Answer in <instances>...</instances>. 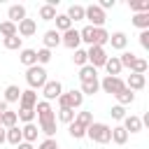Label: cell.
Listing matches in <instances>:
<instances>
[{
    "mask_svg": "<svg viewBox=\"0 0 149 149\" xmlns=\"http://www.w3.org/2000/svg\"><path fill=\"white\" fill-rule=\"evenodd\" d=\"M5 142V128H0V144Z\"/></svg>",
    "mask_w": 149,
    "mask_h": 149,
    "instance_id": "51",
    "label": "cell"
},
{
    "mask_svg": "<svg viewBox=\"0 0 149 149\" xmlns=\"http://www.w3.org/2000/svg\"><path fill=\"white\" fill-rule=\"evenodd\" d=\"M35 116H37V121H47V119H56V112H54L51 102L40 100V102L35 105Z\"/></svg>",
    "mask_w": 149,
    "mask_h": 149,
    "instance_id": "10",
    "label": "cell"
},
{
    "mask_svg": "<svg viewBox=\"0 0 149 149\" xmlns=\"http://www.w3.org/2000/svg\"><path fill=\"white\" fill-rule=\"evenodd\" d=\"M107 44H112V49H119V51H123V49L128 47V35H126L123 30H116V33H112V35H109Z\"/></svg>",
    "mask_w": 149,
    "mask_h": 149,
    "instance_id": "12",
    "label": "cell"
},
{
    "mask_svg": "<svg viewBox=\"0 0 149 149\" xmlns=\"http://www.w3.org/2000/svg\"><path fill=\"white\" fill-rule=\"evenodd\" d=\"M140 44L142 49H149V30H140Z\"/></svg>",
    "mask_w": 149,
    "mask_h": 149,
    "instance_id": "47",
    "label": "cell"
},
{
    "mask_svg": "<svg viewBox=\"0 0 149 149\" xmlns=\"http://www.w3.org/2000/svg\"><path fill=\"white\" fill-rule=\"evenodd\" d=\"M5 142H9V144H21L23 142V137H21V128L19 126H12V128H7L5 130Z\"/></svg>",
    "mask_w": 149,
    "mask_h": 149,
    "instance_id": "19",
    "label": "cell"
},
{
    "mask_svg": "<svg viewBox=\"0 0 149 149\" xmlns=\"http://www.w3.org/2000/svg\"><path fill=\"white\" fill-rule=\"evenodd\" d=\"M72 63H74V65H79V68H84V65L88 63V58H86V49H74Z\"/></svg>",
    "mask_w": 149,
    "mask_h": 149,
    "instance_id": "41",
    "label": "cell"
},
{
    "mask_svg": "<svg viewBox=\"0 0 149 149\" xmlns=\"http://www.w3.org/2000/svg\"><path fill=\"white\" fill-rule=\"evenodd\" d=\"M74 109H68V107H61L58 109V121H63V123H72L74 121Z\"/></svg>",
    "mask_w": 149,
    "mask_h": 149,
    "instance_id": "40",
    "label": "cell"
},
{
    "mask_svg": "<svg viewBox=\"0 0 149 149\" xmlns=\"http://www.w3.org/2000/svg\"><path fill=\"white\" fill-rule=\"evenodd\" d=\"M112 142L114 144H126L128 142V133L123 130V126H114L112 128Z\"/></svg>",
    "mask_w": 149,
    "mask_h": 149,
    "instance_id": "27",
    "label": "cell"
},
{
    "mask_svg": "<svg viewBox=\"0 0 149 149\" xmlns=\"http://www.w3.org/2000/svg\"><path fill=\"white\" fill-rule=\"evenodd\" d=\"M26 81H28V86L35 91V88H42L47 81H49V77H47V70L42 68V65H33V68H28L26 70Z\"/></svg>",
    "mask_w": 149,
    "mask_h": 149,
    "instance_id": "2",
    "label": "cell"
},
{
    "mask_svg": "<svg viewBox=\"0 0 149 149\" xmlns=\"http://www.w3.org/2000/svg\"><path fill=\"white\" fill-rule=\"evenodd\" d=\"M65 16H68L72 23H74V21H84V5H70Z\"/></svg>",
    "mask_w": 149,
    "mask_h": 149,
    "instance_id": "25",
    "label": "cell"
},
{
    "mask_svg": "<svg viewBox=\"0 0 149 149\" xmlns=\"http://www.w3.org/2000/svg\"><path fill=\"white\" fill-rule=\"evenodd\" d=\"M5 102L9 105V102H19V98H21V88L16 86V84H9V86H5Z\"/></svg>",
    "mask_w": 149,
    "mask_h": 149,
    "instance_id": "22",
    "label": "cell"
},
{
    "mask_svg": "<svg viewBox=\"0 0 149 149\" xmlns=\"http://www.w3.org/2000/svg\"><path fill=\"white\" fill-rule=\"evenodd\" d=\"M123 130H126V133H140V130H142V121H140V116H135V114H126V119H123Z\"/></svg>",
    "mask_w": 149,
    "mask_h": 149,
    "instance_id": "14",
    "label": "cell"
},
{
    "mask_svg": "<svg viewBox=\"0 0 149 149\" xmlns=\"http://www.w3.org/2000/svg\"><path fill=\"white\" fill-rule=\"evenodd\" d=\"M114 5H116V0H100V2H98V7H100L102 12H105V9H112Z\"/></svg>",
    "mask_w": 149,
    "mask_h": 149,
    "instance_id": "48",
    "label": "cell"
},
{
    "mask_svg": "<svg viewBox=\"0 0 149 149\" xmlns=\"http://www.w3.org/2000/svg\"><path fill=\"white\" fill-rule=\"evenodd\" d=\"M61 93H63V86H61V81H56V79H49V81L42 86V95H44V100H47V102L58 100V98H61Z\"/></svg>",
    "mask_w": 149,
    "mask_h": 149,
    "instance_id": "7",
    "label": "cell"
},
{
    "mask_svg": "<svg viewBox=\"0 0 149 149\" xmlns=\"http://www.w3.org/2000/svg\"><path fill=\"white\" fill-rule=\"evenodd\" d=\"M93 79H98V70L93 68V65H84V68H79V81H93Z\"/></svg>",
    "mask_w": 149,
    "mask_h": 149,
    "instance_id": "23",
    "label": "cell"
},
{
    "mask_svg": "<svg viewBox=\"0 0 149 149\" xmlns=\"http://www.w3.org/2000/svg\"><path fill=\"white\" fill-rule=\"evenodd\" d=\"M114 98L119 100V105H121V107H126V105H130V102L135 100V93H133V91H128V88H121Z\"/></svg>",
    "mask_w": 149,
    "mask_h": 149,
    "instance_id": "30",
    "label": "cell"
},
{
    "mask_svg": "<svg viewBox=\"0 0 149 149\" xmlns=\"http://www.w3.org/2000/svg\"><path fill=\"white\" fill-rule=\"evenodd\" d=\"M19 105H21V107H28V109H35V105H37V93H35L33 88H26V91H21Z\"/></svg>",
    "mask_w": 149,
    "mask_h": 149,
    "instance_id": "13",
    "label": "cell"
},
{
    "mask_svg": "<svg viewBox=\"0 0 149 149\" xmlns=\"http://www.w3.org/2000/svg\"><path fill=\"white\" fill-rule=\"evenodd\" d=\"M133 26L140 30H149V12L144 14H133Z\"/></svg>",
    "mask_w": 149,
    "mask_h": 149,
    "instance_id": "28",
    "label": "cell"
},
{
    "mask_svg": "<svg viewBox=\"0 0 149 149\" xmlns=\"http://www.w3.org/2000/svg\"><path fill=\"white\" fill-rule=\"evenodd\" d=\"M37 133H40V128L35 126V123H26L23 128H21V137H23V142H35L37 140Z\"/></svg>",
    "mask_w": 149,
    "mask_h": 149,
    "instance_id": "18",
    "label": "cell"
},
{
    "mask_svg": "<svg viewBox=\"0 0 149 149\" xmlns=\"http://www.w3.org/2000/svg\"><path fill=\"white\" fill-rule=\"evenodd\" d=\"M16 33H19V37L23 40V37H33L35 33H37V21L35 19H23V21H19L16 23Z\"/></svg>",
    "mask_w": 149,
    "mask_h": 149,
    "instance_id": "9",
    "label": "cell"
},
{
    "mask_svg": "<svg viewBox=\"0 0 149 149\" xmlns=\"http://www.w3.org/2000/svg\"><path fill=\"white\" fill-rule=\"evenodd\" d=\"M37 149H58V142H56V137H47V140L40 142Z\"/></svg>",
    "mask_w": 149,
    "mask_h": 149,
    "instance_id": "46",
    "label": "cell"
},
{
    "mask_svg": "<svg viewBox=\"0 0 149 149\" xmlns=\"http://www.w3.org/2000/svg\"><path fill=\"white\" fill-rule=\"evenodd\" d=\"M135 58H137V56H135L133 51H123V54L119 56V63H121V68H130Z\"/></svg>",
    "mask_w": 149,
    "mask_h": 149,
    "instance_id": "44",
    "label": "cell"
},
{
    "mask_svg": "<svg viewBox=\"0 0 149 149\" xmlns=\"http://www.w3.org/2000/svg\"><path fill=\"white\" fill-rule=\"evenodd\" d=\"M2 44H5V49H12V51H21V49H23V47H21V44H23V40H21L19 35L5 37V40H2Z\"/></svg>",
    "mask_w": 149,
    "mask_h": 149,
    "instance_id": "29",
    "label": "cell"
},
{
    "mask_svg": "<svg viewBox=\"0 0 149 149\" xmlns=\"http://www.w3.org/2000/svg\"><path fill=\"white\" fill-rule=\"evenodd\" d=\"M0 128H2V126H0Z\"/></svg>",
    "mask_w": 149,
    "mask_h": 149,
    "instance_id": "52",
    "label": "cell"
},
{
    "mask_svg": "<svg viewBox=\"0 0 149 149\" xmlns=\"http://www.w3.org/2000/svg\"><path fill=\"white\" fill-rule=\"evenodd\" d=\"M19 61H21L26 68H33V65H37V54H35V49H21V54H19Z\"/></svg>",
    "mask_w": 149,
    "mask_h": 149,
    "instance_id": "17",
    "label": "cell"
},
{
    "mask_svg": "<svg viewBox=\"0 0 149 149\" xmlns=\"http://www.w3.org/2000/svg\"><path fill=\"white\" fill-rule=\"evenodd\" d=\"M86 58H88V65H93V68L98 70V68H105V63H107L109 56H107L105 47H88Z\"/></svg>",
    "mask_w": 149,
    "mask_h": 149,
    "instance_id": "5",
    "label": "cell"
},
{
    "mask_svg": "<svg viewBox=\"0 0 149 149\" xmlns=\"http://www.w3.org/2000/svg\"><path fill=\"white\" fill-rule=\"evenodd\" d=\"M0 35H2V37L19 35V33H16V23H12V21H2V23H0Z\"/></svg>",
    "mask_w": 149,
    "mask_h": 149,
    "instance_id": "38",
    "label": "cell"
},
{
    "mask_svg": "<svg viewBox=\"0 0 149 149\" xmlns=\"http://www.w3.org/2000/svg\"><path fill=\"white\" fill-rule=\"evenodd\" d=\"M123 84H126V88H128V91H133V93H135V91H142V88L147 86V77H144V74H133V72H130V74H128V79H126Z\"/></svg>",
    "mask_w": 149,
    "mask_h": 149,
    "instance_id": "11",
    "label": "cell"
},
{
    "mask_svg": "<svg viewBox=\"0 0 149 149\" xmlns=\"http://www.w3.org/2000/svg\"><path fill=\"white\" fill-rule=\"evenodd\" d=\"M35 54H37V65H42V68L51 61V51H49V49H44V47H42V49H37Z\"/></svg>",
    "mask_w": 149,
    "mask_h": 149,
    "instance_id": "42",
    "label": "cell"
},
{
    "mask_svg": "<svg viewBox=\"0 0 149 149\" xmlns=\"http://www.w3.org/2000/svg\"><path fill=\"white\" fill-rule=\"evenodd\" d=\"M100 88H102L105 93L116 95L121 88H126V84H123V79H121V77H109V74H105V77H102V81H100Z\"/></svg>",
    "mask_w": 149,
    "mask_h": 149,
    "instance_id": "6",
    "label": "cell"
},
{
    "mask_svg": "<svg viewBox=\"0 0 149 149\" xmlns=\"http://www.w3.org/2000/svg\"><path fill=\"white\" fill-rule=\"evenodd\" d=\"M105 70H107V74H109V77H119V72L123 70V68H121V63H119V56H109V58H107V63H105Z\"/></svg>",
    "mask_w": 149,
    "mask_h": 149,
    "instance_id": "21",
    "label": "cell"
},
{
    "mask_svg": "<svg viewBox=\"0 0 149 149\" xmlns=\"http://www.w3.org/2000/svg\"><path fill=\"white\" fill-rule=\"evenodd\" d=\"M61 44L63 47H68V49H79V44H81V37H79V30L77 28H70V30H65V33H61Z\"/></svg>",
    "mask_w": 149,
    "mask_h": 149,
    "instance_id": "8",
    "label": "cell"
},
{
    "mask_svg": "<svg viewBox=\"0 0 149 149\" xmlns=\"http://www.w3.org/2000/svg\"><path fill=\"white\" fill-rule=\"evenodd\" d=\"M107 40H109V33L105 28H93V42H91V47H105Z\"/></svg>",
    "mask_w": 149,
    "mask_h": 149,
    "instance_id": "20",
    "label": "cell"
},
{
    "mask_svg": "<svg viewBox=\"0 0 149 149\" xmlns=\"http://www.w3.org/2000/svg\"><path fill=\"white\" fill-rule=\"evenodd\" d=\"M40 19H42V21H54V19H56V7H51V5L44 2V5L40 7Z\"/></svg>",
    "mask_w": 149,
    "mask_h": 149,
    "instance_id": "36",
    "label": "cell"
},
{
    "mask_svg": "<svg viewBox=\"0 0 149 149\" xmlns=\"http://www.w3.org/2000/svg\"><path fill=\"white\" fill-rule=\"evenodd\" d=\"M84 19H86V21H91L88 26H93V28H102V26H105V21H107L105 12H102L98 5H88V7H84Z\"/></svg>",
    "mask_w": 149,
    "mask_h": 149,
    "instance_id": "4",
    "label": "cell"
},
{
    "mask_svg": "<svg viewBox=\"0 0 149 149\" xmlns=\"http://www.w3.org/2000/svg\"><path fill=\"white\" fill-rule=\"evenodd\" d=\"M109 114H112V119H116V121H123V119H126V107H121V105H114V107L109 109Z\"/></svg>",
    "mask_w": 149,
    "mask_h": 149,
    "instance_id": "45",
    "label": "cell"
},
{
    "mask_svg": "<svg viewBox=\"0 0 149 149\" xmlns=\"http://www.w3.org/2000/svg\"><path fill=\"white\" fill-rule=\"evenodd\" d=\"M7 109H9V105L2 100V102H0V114H2V112H7Z\"/></svg>",
    "mask_w": 149,
    "mask_h": 149,
    "instance_id": "50",
    "label": "cell"
},
{
    "mask_svg": "<svg viewBox=\"0 0 149 149\" xmlns=\"http://www.w3.org/2000/svg\"><path fill=\"white\" fill-rule=\"evenodd\" d=\"M86 137H91L93 142L98 144H109L112 142V126L102 123V121H93L88 128H86Z\"/></svg>",
    "mask_w": 149,
    "mask_h": 149,
    "instance_id": "1",
    "label": "cell"
},
{
    "mask_svg": "<svg viewBox=\"0 0 149 149\" xmlns=\"http://www.w3.org/2000/svg\"><path fill=\"white\" fill-rule=\"evenodd\" d=\"M128 7L135 14H144V12H149V0H128Z\"/></svg>",
    "mask_w": 149,
    "mask_h": 149,
    "instance_id": "34",
    "label": "cell"
},
{
    "mask_svg": "<svg viewBox=\"0 0 149 149\" xmlns=\"http://www.w3.org/2000/svg\"><path fill=\"white\" fill-rule=\"evenodd\" d=\"M81 102H84L81 91H79V88H72V91H68V93H61V98H58V109H61V107L77 109V107H81Z\"/></svg>",
    "mask_w": 149,
    "mask_h": 149,
    "instance_id": "3",
    "label": "cell"
},
{
    "mask_svg": "<svg viewBox=\"0 0 149 149\" xmlns=\"http://www.w3.org/2000/svg\"><path fill=\"white\" fill-rule=\"evenodd\" d=\"M81 95H95L98 91H100V81L98 79H93V81H81Z\"/></svg>",
    "mask_w": 149,
    "mask_h": 149,
    "instance_id": "26",
    "label": "cell"
},
{
    "mask_svg": "<svg viewBox=\"0 0 149 149\" xmlns=\"http://www.w3.org/2000/svg\"><path fill=\"white\" fill-rule=\"evenodd\" d=\"M16 149H35L30 142H21V144H16Z\"/></svg>",
    "mask_w": 149,
    "mask_h": 149,
    "instance_id": "49",
    "label": "cell"
},
{
    "mask_svg": "<svg viewBox=\"0 0 149 149\" xmlns=\"http://www.w3.org/2000/svg\"><path fill=\"white\" fill-rule=\"evenodd\" d=\"M79 37H81V42H86L91 47V42H93V26H84L79 30Z\"/></svg>",
    "mask_w": 149,
    "mask_h": 149,
    "instance_id": "43",
    "label": "cell"
},
{
    "mask_svg": "<svg viewBox=\"0 0 149 149\" xmlns=\"http://www.w3.org/2000/svg\"><path fill=\"white\" fill-rule=\"evenodd\" d=\"M7 21H12V23H19V21H23L26 19V7L23 5H9V9H7Z\"/></svg>",
    "mask_w": 149,
    "mask_h": 149,
    "instance_id": "15",
    "label": "cell"
},
{
    "mask_svg": "<svg viewBox=\"0 0 149 149\" xmlns=\"http://www.w3.org/2000/svg\"><path fill=\"white\" fill-rule=\"evenodd\" d=\"M54 21H56V30H58V33H65V30H70V28H72V21H70L65 14H56V19H54Z\"/></svg>",
    "mask_w": 149,
    "mask_h": 149,
    "instance_id": "35",
    "label": "cell"
},
{
    "mask_svg": "<svg viewBox=\"0 0 149 149\" xmlns=\"http://www.w3.org/2000/svg\"><path fill=\"white\" fill-rule=\"evenodd\" d=\"M68 133H70V137H74V140H81V137H86V128H84V126H79L77 121L68 123Z\"/></svg>",
    "mask_w": 149,
    "mask_h": 149,
    "instance_id": "33",
    "label": "cell"
},
{
    "mask_svg": "<svg viewBox=\"0 0 149 149\" xmlns=\"http://www.w3.org/2000/svg\"><path fill=\"white\" fill-rule=\"evenodd\" d=\"M40 133H44L47 137H54V135H56V119L40 121Z\"/></svg>",
    "mask_w": 149,
    "mask_h": 149,
    "instance_id": "32",
    "label": "cell"
},
{
    "mask_svg": "<svg viewBox=\"0 0 149 149\" xmlns=\"http://www.w3.org/2000/svg\"><path fill=\"white\" fill-rule=\"evenodd\" d=\"M74 121H77L79 126H84V128H88V126L93 123V114H91L88 109H81V112H77V114H74Z\"/></svg>",
    "mask_w": 149,
    "mask_h": 149,
    "instance_id": "31",
    "label": "cell"
},
{
    "mask_svg": "<svg viewBox=\"0 0 149 149\" xmlns=\"http://www.w3.org/2000/svg\"><path fill=\"white\" fill-rule=\"evenodd\" d=\"M16 121H19V116H16V112H12V109H7V112L0 114V126H2L5 130L12 128V126H16Z\"/></svg>",
    "mask_w": 149,
    "mask_h": 149,
    "instance_id": "24",
    "label": "cell"
},
{
    "mask_svg": "<svg viewBox=\"0 0 149 149\" xmlns=\"http://www.w3.org/2000/svg\"><path fill=\"white\" fill-rule=\"evenodd\" d=\"M42 42H44V49H54V47H58L61 44V33L58 30H47L44 33V37H42Z\"/></svg>",
    "mask_w": 149,
    "mask_h": 149,
    "instance_id": "16",
    "label": "cell"
},
{
    "mask_svg": "<svg viewBox=\"0 0 149 149\" xmlns=\"http://www.w3.org/2000/svg\"><path fill=\"white\" fill-rule=\"evenodd\" d=\"M147 68H149V65H147V61H144V58H135V61H133V65H130V72H133V74H144V72H147Z\"/></svg>",
    "mask_w": 149,
    "mask_h": 149,
    "instance_id": "39",
    "label": "cell"
},
{
    "mask_svg": "<svg viewBox=\"0 0 149 149\" xmlns=\"http://www.w3.org/2000/svg\"><path fill=\"white\" fill-rule=\"evenodd\" d=\"M16 116H19V121H23V123H33V121H35V109L21 107V109L16 112Z\"/></svg>",
    "mask_w": 149,
    "mask_h": 149,
    "instance_id": "37",
    "label": "cell"
}]
</instances>
